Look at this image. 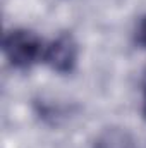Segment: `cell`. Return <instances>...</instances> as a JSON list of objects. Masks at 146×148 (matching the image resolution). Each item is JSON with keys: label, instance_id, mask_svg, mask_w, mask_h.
Segmentation results:
<instances>
[{"label": "cell", "instance_id": "3", "mask_svg": "<svg viewBox=\"0 0 146 148\" xmlns=\"http://www.w3.org/2000/svg\"><path fill=\"white\" fill-rule=\"evenodd\" d=\"M95 148H138L132 134L122 127H107L95 140Z\"/></svg>", "mask_w": 146, "mask_h": 148}, {"label": "cell", "instance_id": "1", "mask_svg": "<svg viewBox=\"0 0 146 148\" xmlns=\"http://www.w3.org/2000/svg\"><path fill=\"white\" fill-rule=\"evenodd\" d=\"M3 52L14 67H29L41 53L40 38L26 29H16L7 33L3 38Z\"/></svg>", "mask_w": 146, "mask_h": 148}, {"label": "cell", "instance_id": "6", "mask_svg": "<svg viewBox=\"0 0 146 148\" xmlns=\"http://www.w3.org/2000/svg\"><path fill=\"white\" fill-rule=\"evenodd\" d=\"M143 115H145V119H146V103H145V109H143Z\"/></svg>", "mask_w": 146, "mask_h": 148}, {"label": "cell", "instance_id": "4", "mask_svg": "<svg viewBox=\"0 0 146 148\" xmlns=\"http://www.w3.org/2000/svg\"><path fill=\"white\" fill-rule=\"evenodd\" d=\"M138 41H139V45H143L146 48V17L141 21V24L138 28Z\"/></svg>", "mask_w": 146, "mask_h": 148}, {"label": "cell", "instance_id": "2", "mask_svg": "<svg viewBox=\"0 0 146 148\" xmlns=\"http://www.w3.org/2000/svg\"><path fill=\"white\" fill-rule=\"evenodd\" d=\"M45 62L57 73H71L77 62V43L69 33L60 35L45 52Z\"/></svg>", "mask_w": 146, "mask_h": 148}, {"label": "cell", "instance_id": "5", "mask_svg": "<svg viewBox=\"0 0 146 148\" xmlns=\"http://www.w3.org/2000/svg\"><path fill=\"white\" fill-rule=\"evenodd\" d=\"M143 86H145V91H146V73H145V77H143Z\"/></svg>", "mask_w": 146, "mask_h": 148}]
</instances>
